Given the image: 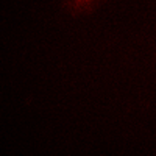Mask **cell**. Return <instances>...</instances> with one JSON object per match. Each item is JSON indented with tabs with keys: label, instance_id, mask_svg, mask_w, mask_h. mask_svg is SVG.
Instances as JSON below:
<instances>
[{
	"label": "cell",
	"instance_id": "1",
	"mask_svg": "<svg viewBox=\"0 0 156 156\" xmlns=\"http://www.w3.org/2000/svg\"><path fill=\"white\" fill-rule=\"evenodd\" d=\"M92 2L94 0H67V5L73 11H80V9H84L86 6H89Z\"/></svg>",
	"mask_w": 156,
	"mask_h": 156
}]
</instances>
